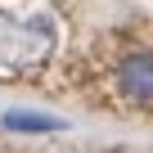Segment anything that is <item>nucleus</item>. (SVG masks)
<instances>
[{
    "label": "nucleus",
    "instance_id": "1",
    "mask_svg": "<svg viewBox=\"0 0 153 153\" xmlns=\"http://www.w3.org/2000/svg\"><path fill=\"white\" fill-rule=\"evenodd\" d=\"M54 50H59L54 14H45V9L18 14V9L0 5V72H9V76L36 72L54 59Z\"/></svg>",
    "mask_w": 153,
    "mask_h": 153
},
{
    "label": "nucleus",
    "instance_id": "2",
    "mask_svg": "<svg viewBox=\"0 0 153 153\" xmlns=\"http://www.w3.org/2000/svg\"><path fill=\"white\" fill-rule=\"evenodd\" d=\"M113 86L131 108H153V54H126L113 72Z\"/></svg>",
    "mask_w": 153,
    "mask_h": 153
},
{
    "label": "nucleus",
    "instance_id": "3",
    "mask_svg": "<svg viewBox=\"0 0 153 153\" xmlns=\"http://www.w3.org/2000/svg\"><path fill=\"white\" fill-rule=\"evenodd\" d=\"M5 126H9V131H59L63 122H54V117H32V113H9Z\"/></svg>",
    "mask_w": 153,
    "mask_h": 153
}]
</instances>
